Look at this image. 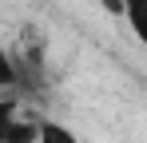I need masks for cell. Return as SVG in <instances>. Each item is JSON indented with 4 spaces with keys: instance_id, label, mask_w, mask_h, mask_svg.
I'll list each match as a JSON object with an SVG mask.
<instances>
[{
    "instance_id": "obj_1",
    "label": "cell",
    "mask_w": 147,
    "mask_h": 143,
    "mask_svg": "<svg viewBox=\"0 0 147 143\" xmlns=\"http://www.w3.org/2000/svg\"><path fill=\"white\" fill-rule=\"evenodd\" d=\"M0 143H36V123L12 115V119H8V127H4V135H0Z\"/></svg>"
},
{
    "instance_id": "obj_2",
    "label": "cell",
    "mask_w": 147,
    "mask_h": 143,
    "mask_svg": "<svg viewBox=\"0 0 147 143\" xmlns=\"http://www.w3.org/2000/svg\"><path fill=\"white\" fill-rule=\"evenodd\" d=\"M36 143H80L76 139L72 127H64V123H36Z\"/></svg>"
},
{
    "instance_id": "obj_3",
    "label": "cell",
    "mask_w": 147,
    "mask_h": 143,
    "mask_svg": "<svg viewBox=\"0 0 147 143\" xmlns=\"http://www.w3.org/2000/svg\"><path fill=\"white\" fill-rule=\"evenodd\" d=\"M143 4L147 0H123V16H127V20H131V32H135V36H139V40H143Z\"/></svg>"
},
{
    "instance_id": "obj_4",
    "label": "cell",
    "mask_w": 147,
    "mask_h": 143,
    "mask_svg": "<svg viewBox=\"0 0 147 143\" xmlns=\"http://www.w3.org/2000/svg\"><path fill=\"white\" fill-rule=\"evenodd\" d=\"M8 84H16V64H12V56L0 48V88H8Z\"/></svg>"
},
{
    "instance_id": "obj_5",
    "label": "cell",
    "mask_w": 147,
    "mask_h": 143,
    "mask_svg": "<svg viewBox=\"0 0 147 143\" xmlns=\"http://www.w3.org/2000/svg\"><path fill=\"white\" fill-rule=\"evenodd\" d=\"M12 115H16V99H0V135H4V127H8Z\"/></svg>"
},
{
    "instance_id": "obj_6",
    "label": "cell",
    "mask_w": 147,
    "mask_h": 143,
    "mask_svg": "<svg viewBox=\"0 0 147 143\" xmlns=\"http://www.w3.org/2000/svg\"><path fill=\"white\" fill-rule=\"evenodd\" d=\"M103 8H107V12H115V16H123V0H103Z\"/></svg>"
}]
</instances>
